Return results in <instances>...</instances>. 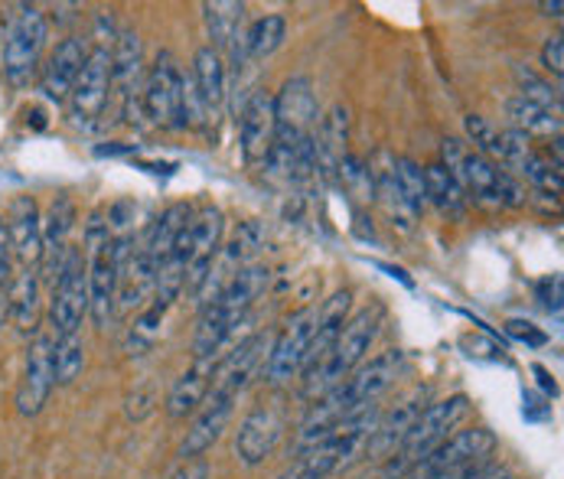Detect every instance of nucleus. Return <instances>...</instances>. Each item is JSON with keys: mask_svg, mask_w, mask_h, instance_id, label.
I'll list each match as a JSON object with an SVG mask.
<instances>
[{"mask_svg": "<svg viewBox=\"0 0 564 479\" xmlns=\"http://www.w3.org/2000/svg\"><path fill=\"white\" fill-rule=\"evenodd\" d=\"M506 118H509V128L525 134L529 141L532 138H562V111H552L539 101H529L522 95H512L506 98Z\"/></svg>", "mask_w": 564, "mask_h": 479, "instance_id": "obj_28", "label": "nucleus"}, {"mask_svg": "<svg viewBox=\"0 0 564 479\" xmlns=\"http://www.w3.org/2000/svg\"><path fill=\"white\" fill-rule=\"evenodd\" d=\"M219 359H223V356H219ZM219 359H196L193 369H186V372L170 385V395H166V417H170V421H186L189 414L199 411V404L206 401L209 389H213Z\"/></svg>", "mask_w": 564, "mask_h": 479, "instance_id": "obj_24", "label": "nucleus"}, {"mask_svg": "<svg viewBox=\"0 0 564 479\" xmlns=\"http://www.w3.org/2000/svg\"><path fill=\"white\" fill-rule=\"evenodd\" d=\"M464 131H467V141L474 144L470 151H477L480 157L492 160L499 166V154H502V128L486 121L484 115H467L464 118Z\"/></svg>", "mask_w": 564, "mask_h": 479, "instance_id": "obj_37", "label": "nucleus"}, {"mask_svg": "<svg viewBox=\"0 0 564 479\" xmlns=\"http://www.w3.org/2000/svg\"><path fill=\"white\" fill-rule=\"evenodd\" d=\"M382 323H386V307L382 304H369V307H362L359 314H352V317L346 319V326L336 336L333 349L326 356H321L317 362L301 369L304 372L301 395L307 401H317L326 392L339 389L366 362V356H369Z\"/></svg>", "mask_w": 564, "mask_h": 479, "instance_id": "obj_2", "label": "nucleus"}, {"mask_svg": "<svg viewBox=\"0 0 564 479\" xmlns=\"http://www.w3.org/2000/svg\"><path fill=\"white\" fill-rule=\"evenodd\" d=\"M408 473H411V467H408L404 460H399V457H389V460H382V467H379V470H372L369 477H362V479H408Z\"/></svg>", "mask_w": 564, "mask_h": 479, "instance_id": "obj_45", "label": "nucleus"}, {"mask_svg": "<svg viewBox=\"0 0 564 479\" xmlns=\"http://www.w3.org/2000/svg\"><path fill=\"white\" fill-rule=\"evenodd\" d=\"M392 173H395V183H399V193H402V199L408 203V209L414 216H421V209L427 206V196H424V166L414 163L411 157H395Z\"/></svg>", "mask_w": 564, "mask_h": 479, "instance_id": "obj_36", "label": "nucleus"}, {"mask_svg": "<svg viewBox=\"0 0 564 479\" xmlns=\"http://www.w3.org/2000/svg\"><path fill=\"white\" fill-rule=\"evenodd\" d=\"M424 196L447 219H464V213H467V196L460 193V186L441 163L424 166Z\"/></svg>", "mask_w": 564, "mask_h": 479, "instance_id": "obj_34", "label": "nucleus"}, {"mask_svg": "<svg viewBox=\"0 0 564 479\" xmlns=\"http://www.w3.org/2000/svg\"><path fill=\"white\" fill-rule=\"evenodd\" d=\"M66 101H69V121L79 131H98L105 108L111 101V50L108 46L88 50V59Z\"/></svg>", "mask_w": 564, "mask_h": 479, "instance_id": "obj_7", "label": "nucleus"}, {"mask_svg": "<svg viewBox=\"0 0 564 479\" xmlns=\"http://www.w3.org/2000/svg\"><path fill=\"white\" fill-rule=\"evenodd\" d=\"M349 311H352V291L343 287L336 291L329 301H323V307L317 311V329H314V339H311V352H307V362H317L321 356H326L336 342V336L343 333L346 319H349Z\"/></svg>", "mask_w": 564, "mask_h": 479, "instance_id": "obj_30", "label": "nucleus"}, {"mask_svg": "<svg viewBox=\"0 0 564 479\" xmlns=\"http://www.w3.org/2000/svg\"><path fill=\"white\" fill-rule=\"evenodd\" d=\"M470 414V399L467 395H451L444 401H434L421 411V417L414 421V427L408 431V437L399 447V460H404L408 467H414L417 460H424L437 444H444L457 424Z\"/></svg>", "mask_w": 564, "mask_h": 479, "instance_id": "obj_9", "label": "nucleus"}, {"mask_svg": "<svg viewBox=\"0 0 564 479\" xmlns=\"http://www.w3.org/2000/svg\"><path fill=\"white\" fill-rule=\"evenodd\" d=\"M288 40V17L284 13H264L258 20L248 23L245 33V59L248 63H261L268 56H274Z\"/></svg>", "mask_w": 564, "mask_h": 479, "instance_id": "obj_33", "label": "nucleus"}, {"mask_svg": "<svg viewBox=\"0 0 564 479\" xmlns=\"http://www.w3.org/2000/svg\"><path fill=\"white\" fill-rule=\"evenodd\" d=\"M141 111L158 128H183V73H180L173 53H166V50L148 69Z\"/></svg>", "mask_w": 564, "mask_h": 479, "instance_id": "obj_12", "label": "nucleus"}, {"mask_svg": "<svg viewBox=\"0 0 564 479\" xmlns=\"http://www.w3.org/2000/svg\"><path fill=\"white\" fill-rule=\"evenodd\" d=\"M193 85H196V95L206 108V118L216 115L229 95V76H226V59L213 50V46H203L196 50V59H193Z\"/></svg>", "mask_w": 564, "mask_h": 479, "instance_id": "obj_27", "label": "nucleus"}, {"mask_svg": "<svg viewBox=\"0 0 564 479\" xmlns=\"http://www.w3.org/2000/svg\"><path fill=\"white\" fill-rule=\"evenodd\" d=\"M239 144L248 166H264L274 148V95L268 88H254L239 115Z\"/></svg>", "mask_w": 564, "mask_h": 479, "instance_id": "obj_18", "label": "nucleus"}, {"mask_svg": "<svg viewBox=\"0 0 564 479\" xmlns=\"http://www.w3.org/2000/svg\"><path fill=\"white\" fill-rule=\"evenodd\" d=\"M56 389V369H53V336L33 333L26 346V362H23V379L17 389V411L23 417H36Z\"/></svg>", "mask_w": 564, "mask_h": 479, "instance_id": "obj_15", "label": "nucleus"}, {"mask_svg": "<svg viewBox=\"0 0 564 479\" xmlns=\"http://www.w3.org/2000/svg\"><path fill=\"white\" fill-rule=\"evenodd\" d=\"M46 46V13L40 7H20L7 36H3V76L23 88L33 79Z\"/></svg>", "mask_w": 564, "mask_h": 479, "instance_id": "obj_8", "label": "nucleus"}, {"mask_svg": "<svg viewBox=\"0 0 564 479\" xmlns=\"http://www.w3.org/2000/svg\"><path fill=\"white\" fill-rule=\"evenodd\" d=\"M223 236H226V216L216 206H206L199 216H193L189 229H186V277H183V294L186 297H199L213 261L223 248Z\"/></svg>", "mask_w": 564, "mask_h": 479, "instance_id": "obj_10", "label": "nucleus"}, {"mask_svg": "<svg viewBox=\"0 0 564 479\" xmlns=\"http://www.w3.org/2000/svg\"><path fill=\"white\" fill-rule=\"evenodd\" d=\"M268 281H271V271L264 264H248L213 301L203 304L199 319H196V336H193L196 359L226 356V349L236 339L239 326L248 319V311L268 291Z\"/></svg>", "mask_w": 564, "mask_h": 479, "instance_id": "obj_1", "label": "nucleus"}, {"mask_svg": "<svg viewBox=\"0 0 564 479\" xmlns=\"http://www.w3.org/2000/svg\"><path fill=\"white\" fill-rule=\"evenodd\" d=\"M532 372L539 375V382H542V389H545V392H552V395H558V385H555V379L549 375V369H542V366H535Z\"/></svg>", "mask_w": 564, "mask_h": 479, "instance_id": "obj_47", "label": "nucleus"}, {"mask_svg": "<svg viewBox=\"0 0 564 479\" xmlns=\"http://www.w3.org/2000/svg\"><path fill=\"white\" fill-rule=\"evenodd\" d=\"M284 440V414L271 404L248 411L236 431V454L245 467H261Z\"/></svg>", "mask_w": 564, "mask_h": 479, "instance_id": "obj_17", "label": "nucleus"}, {"mask_svg": "<svg viewBox=\"0 0 564 479\" xmlns=\"http://www.w3.org/2000/svg\"><path fill=\"white\" fill-rule=\"evenodd\" d=\"M236 401L232 395H219L209 392L206 401L199 404V411L193 414V424L180 444V460H193V457H206L213 450V444L226 434L232 414H236Z\"/></svg>", "mask_w": 564, "mask_h": 479, "instance_id": "obj_21", "label": "nucleus"}, {"mask_svg": "<svg viewBox=\"0 0 564 479\" xmlns=\"http://www.w3.org/2000/svg\"><path fill=\"white\" fill-rule=\"evenodd\" d=\"M516 79L522 85V98H529V101H539V105H545V108H552V111H562V91H558V85H552V81L539 79L535 73H529V69H516Z\"/></svg>", "mask_w": 564, "mask_h": 479, "instance_id": "obj_38", "label": "nucleus"}, {"mask_svg": "<svg viewBox=\"0 0 564 479\" xmlns=\"http://www.w3.org/2000/svg\"><path fill=\"white\" fill-rule=\"evenodd\" d=\"M427 404H431V401H427V389H414V392L404 395L392 411L379 414L366 457H372V460H379V464L389 460V457H395L399 447H402V440L408 437V431L414 427V421L421 417V411H424Z\"/></svg>", "mask_w": 564, "mask_h": 479, "instance_id": "obj_22", "label": "nucleus"}, {"mask_svg": "<svg viewBox=\"0 0 564 479\" xmlns=\"http://www.w3.org/2000/svg\"><path fill=\"white\" fill-rule=\"evenodd\" d=\"M88 261H85V281H88V317L98 329H108V319L115 317V297H118V261H115V239L111 226L101 222L95 213L85 229Z\"/></svg>", "mask_w": 564, "mask_h": 479, "instance_id": "obj_4", "label": "nucleus"}, {"mask_svg": "<svg viewBox=\"0 0 564 479\" xmlns=\"http://www.w3.org/2000/svg\"><path fill=\"white\" fill-rule=\"evenodd\" d=\"M460 479H516L509 467H499V464H480L474 470H467Z\"/></svg>", "mask_w": 564, "mask_h": 479, "instance_id": "obj_46", "label": "nucleus"}, {"mask_svg": "<svg viewBox=\"0 0 564 479\" xmlns=\"http://www.w3.org/2000/svg\"><path fill=\"white\" fill-rule=\"evenodd\" d=\"M40 307H43V297H40V271L36 268H23L7 284V314L17 323L20 333H36V326H40Z\"/></svg>", "mask_w": 564, "mask_h": 479, "instance_id": "obj_29", "label": "nucleus"}, {"mask_svg": "<svg viewBox=\"0 0 564 479\" xmlns=\"http://www.w3.org/2000/svg\"><path fill=\"white\" fill-rule=\"evenodd\" d=\"M76 229V206L69 196H56L46 219H43V258H46V271L66 254V241Z\"/></svg>", "mask_w": 564, "mask_h": 479, "instance_id": "obj_32", "label": "nucleus"}, {"mask_svg": "<svg viewBox=\"0 0 564 479\" xmlns=\"http://www.w3.org/2000/svg\"><path fill=\"white\" fill-rule=\"evenodd\" d=\"M535 291H539V301H542L549 311L562 314V274H549V277H542V281L535 284Z\"/></svg>", "mask_w": 564, "mask_h": 479, "instance_id": "obj_41", "label": "nucleus"}, {"mask_svg": "<svg viewBox=\"0 0 564 479\" xmlns=\"http://www.w3.org/2000/svg\"><path fill=\"white\" fill-rule=\"evenodd\" d=\"M209 460L206 457H193V460H183L173 473H170V479H209Z\"/></svg>", "mask_w": 564, "mask_h": 479, "instance_id": "obj_44", "label": "nucleus"}, {"mask_svg": "<svg viewBox=\"0 0 564 479\" xmlns=\"http://www.w3.org/2000/svg\"><path fill=\"white\" fill-rule=\"evenodd\" d=\"M506 333H509L512 339H519V342L532 346V349H539V346H545V342H549V336H545L535 323H529V319H509V323H506Z\"/></svg>", "mask_w": 564, "mask_h": 479, "instance_id": "obj_39", "label": "nucleus"}, {"mask_svg": "<svg viewBox=\"0 0 564 479\" xmlns=\"http://www.w3.org/2000/svg\"><path fill=\"white\" fill-rule=\"evenodd\" d=\"M154 392L151 389H138L134 395H128V417H134V421H141V417H148L151 411H154Z\"/></svg>", "mask_w": 564, "mask_h": 479, "instance_id": "obj_43", "label": "nucleus"}, {"mask_svg": "<svg viewBox=\"0 0 564 479\" xmlns=\"http://www.w3.org/2000/svg\"><path fill=\"white\" fill-rule=\"evenodd\" d=\"M349 108L333 105L321 121V131H314V148H317V173L336 176L339 163L349 157Z\"/></svg>", "mask_w": 564, "mask_h": 479, "instance_id": "obj_26", "label": "nucleus"}, {"mask_svg": "<svg viewBox=\"0 0 564 479\" xmlns=\"http://www.w3.org/2000/svg\"><path fill=\"white\" fill-rule=\"evenodd\" d=\"M539 10L545 13V17H555V20H562V0H545V3H539Z\"/></svg>", "mask_w": 564, "mask_h": 479, "instance_id": "obj_48", "label": "nucleus"}, {"mask_svg": "<svg viewBox=\"0 0 564 479\" xmlns=\"http://www.w3.org/2000/svg\"><path fill=\"white\" fill-rule=\"evenodd\" d=\"M268 349H271V336L268 333H254V336L242 339L236 349H229L219 359V369H216V379H213V389L209 392L239 399L245 392V385L254 379V372L264 369Z\"/></svg>", "mask_w": 564, "mask_h": 479, "instance_id": "obj_20", "label": "nucleus"}, {"mask_svg": "<svg viewBox=\"0 0 564 479\" xmlns=\"http://www.w3.org/2000/svg\"><path fill=\"white\" fill-rule=\"evenodd\" d=\"M144 46L134 30H121L111 50V91L118 95L128 124L138 121L141 115V95H144Z\"/></svg>", "mask_w": 564, "mask_h": 479, "instance_id": "obj_14", "label": "nucleus"}, {"mask_svg": "<svg viewBox=\"0 0 564 479\" xmlns=\"http://www.w3.org/2000/svg\"><path fill=\"white\" fill-rule=\"evenodd\" d=\"M441 166L454 176L467 203L474 199L486 209H519L525 203V189L519 186V179L502 166H496L492 160L470 151L467 141L447 138L441 144Z\"/></svg>", "mask_w": 564, "mask_h": 479, "instance_id": "obj_3", "label": "nucleus"}, {"mask_svg": "<svg viewBox=\"0 0 564 479\" xmlns=\"http://www.w3.org/2000/svg\"><path fill=\"white\" fill-rule=\"evenodd\" d=\"M542 66L545 73H552L555 79H562L564 73V36H549V43L542 46Z\"/></svg>", "mask_w": 564, "mask_h": 479, "instance_id": "obj_40", "label": "nucleus"}, {"mask_svg": "<svg viewBox=\"0 0 564 479\" xmlns=\"http://www.w3.org/2000/svg\"><path fill=\"white\" fill-rule=\"evenodd\" d=\"M499 447L489 427L454 431L444 444H437L424 460L411 467V479H460L467 470L480 467L486 457Z\"/></svg>", "mask_w": 564, "mask_h": 479, "instance_id": "obj_5", "label": "nucleus"}, {"mask_svg": "<svg viewBox=\"0 0 564 479\" xmlns=\"http://www.w3.org/2000/svg\"><path fill=\"white\" fill-rule=\"evenodd\" d=\"M317 124V95L307 76H294L274 95V148L271 151H294L304 138L314 134Z\"/></svg>", "mask_w": 564, "mask_h": 479, "instance_id": "obj_6", "label": "nucleus"}, {"mask_svg": "<svg viewBox=\"0 0 564 479\" xmlns=\"http://www.w3.org/2000/svg\"><path fill=\"white\" fill-rule=\"evenodd\" d=\"M88 317V281H85V261L73 248L66 264L59 268L56 281H53V301H50V323L56 339L63 336H76L82 319Z\"/></svg>", "mask_w": 564, "mask_h": 479, "instance_id": "obj_13", "label": "nucleus"}, {"mask_svg": "<svg viewBox=\"0 0 564 479\" xmlns=\"http://www.w3.org/2000/svg\"><path fill=\"white\" fill-rule=\"evenodd\" d=\"M88 59V46L82 43L79 36H66L56 43V50L50 53L46 66H43V79H40V88L50 101H66L73 85L79 79L82 66Z\"/></svg>", "mask_w": 564, "mask_h": 479, "instance_id": "obj_23", "label": "nucleus"}, {"mask_svg": "<svg viewBox=\"0 0 564 479\" xmlns=\"http://www.w3.org/2000/svg\"><path fill=\"white\" fill-rule=\"evenodd\" d=\"M7 232L13 244V258L23 268H36L43 261V219L36 213V203L30 196H20L13 203V213L7 219Z\"/></svg>", "mask_w": 564, "mask_h": 479, "instance_id": "obj_25", "label": "nucleus"}, {"mask_svg": "<svg viewBox=\"0 0 564 479\" xmlns=\"http://www.w3.org/2000/svg\"><path fill=\"white\" fill-rule=\"evenodd\" d=\"M53 369H56V385H73L85 372V342L79 333L53 339Z\"/></svg>", "mask_w": 564, "mask_h": 479, "instance_id": "obj_35", "label": "nucleus"}, {"mask_svg": "<svg viewBox=\"0 0 564 479\" xmlns=\"http://www.w3.org/2000/svg\"><path fill=\"white\" fill-rule=\"evenodd\" d=\"M404 369V352L402 349H386V352H379L376 359H369V362H362L339 389H343V395L349 401V407L352 411H359V407H369V404H376L379 395H386L392 385H395V379H399V372Z\"/></svg>", "mask_w": 564, "mask_h": 479, "instance_id": "obj_19", "label": "nucleus"}, {"mask_svg": "<svg viewBox=\"0 0 564 479\" xmlns=\"http://www.w3.org/2000/svg\"><path fill=\"white\" fill-rule=\"evenodd\" d=\"M193 222V206L189 203H173L170 209H163L161 219L151 226V232H148V239H144V254L154 261V268L166 261L170 254H173V248H176V241L180 236L186 232V226Z\"/></svg>", "mask_w": 564, "mask_h": 479, "instance_id": "obj_31", "label": "nucleus"}, {"mask_svg": "<svg viewBox=\"0 0 564 479\" xmlns=\"http://www.w3.org/2000/svg\"><path fill=\"white\" fill-rule=\"evenodd\" d=\"M314 329H317V307H307V311H301V314L288 319V326L271 342L268 359H264V379L271 385H288L304 369Z\"/></svg>", "mask_w": 564, "mask_h": 479, "instance_id": "obj_11", "label": "nucleus"}, {"mask_svg": "<svg viewBox=\"0 0 564 479\" xmlns=\"http://www.w3.org/2000/svg\"><path fill=\"white\" fill-rule=\"evenodd\" d=\"M203 20H206V33H209V46L229 63H232V73L236 79L242 76L245 66H251L245 59V33H248V13H245V3L239 0H213V3H203Z\"/></svg>", "mask_w": 564, "mask_h": 479, "instance_id": "obj_16", "label": "nucleus"}, {"mask_svg": "<svg viewBox=\"0 0 564 479\" xmlns=\"http://www.w3.org/2000/svg\"><path fill=\"white\" fill-rule=\"evenodd\" d=\"M10 281H13V244L7 232V219L0 216V291H7Z\"/></svg>", "mask_w": 564, "mask_h": 479, "instance_id": "obj_42", "label": "nucleus"}]
</instances>
